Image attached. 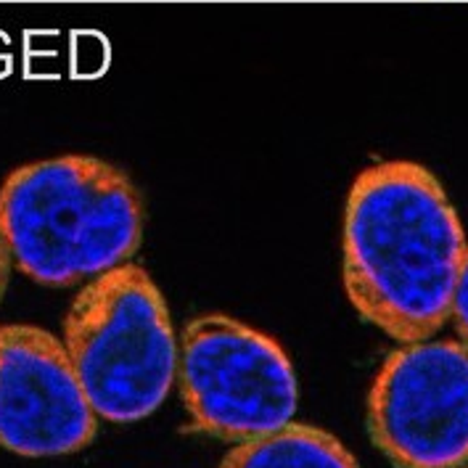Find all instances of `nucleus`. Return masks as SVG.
I'll use <instances>...</instances> for the list:
<instances>
[{
  "label": "nucleus",
  "instance_id": "39448f33",
  "mask_svg": "<svg viewBox=\"0 0 468 468\" xmlns=\"http://www.w3.org/2000/svg\"><path fill=\"white\" fill-rule=\"evenodd\" d=\"M368 434L397 468L468 463V346L410 342L395 349L368 392Z\"/></svg>",
  "mask_w": 468,
  "mask_h": 468
},
{
  "label": "nucleus",
  "instance_id": "1a4fd4ad",
  "mask_svg": "<svg viewBox=\"0 0 468 468\" xmlns=\"http://www.w3.org/2000/svg\"><path fill=\"white\" fill-rule=\"evenodd\" d=\"M8 278H11V254H8V249H5L3 239H0V299H3L5 289H8Z\"/></svg>",
  "mask_w": 468,
  "mask_h": 468
},
{
  "label": "nucleus",
  "instance_id": "f257e3e1",
  "mask_svg": "<svg viewBox=\"0 0 468 468\" xmlns=\"http://www.w3.org/2000/svg\"><path fill=\"white\" fill-rule=\"evenodd\" d=\"M342 278L363 321L402 345L450 321L466 233L442 183L416 162H378L345 207Z\"/></svg>",
  "mask_w": 468,
  "mask_h": 468
},
{
  "label": "nucleus",
  "instance_id": "0eeeda50",
  "mask_svg": "<svg viewBox=\"0 0 468 468\" xmlns=\"http://www.w3.org/2000/svg\"><path fill=\"white\" fill-rule=\"evenodd\" d=\"M218 468H357L345 444L325 429L294 423L239 442Z\"/></svg>",
  "mask_w": 468,
  "mask_h": 468
},
{
  "label": "nucleus",
  "instance_id": "9d476101",
  "mask_svg": "<svg viewBox=\"0 0 468 468\" xmlns=\"http://www.w3.org/2000/svg\"><path fill=\"white\" fill-rule=\"evenodd\" d=\"M461 468H463V466H461Z\"/></svg>",
  "mask_w": 468,
  "mask_h": 468
},
{
  "label": "nucleus",
  "instance_id": "20e7f679",
  "mask_svg": "<svg viewBox=\"0 0 468 468\" xmlns=\"http://www.w3.org/2000/svg\"><path fill=\"white\" fill-rule=\"evenodd\" d=\"M180 397L198 431L247 442L294 419L299 384L272 336L230 315H198L177 345Z\"/></svg>",
  "mask_w": 468,
  "mask_h": 468
},
{
  "label": "nucleus",
  "instance_id": "7ed1b4c3",
  "mask_svg": "<svg viewBox=\"0 0 468 468\" xmlns=\"http://www.w3.org/2000/svg\"><path fill=\"white\" fill-rule=\"evenodd\" d=\"M64 346L90 408L109 423H135L162 408L177 378V339L159 286L124 262L74 296Z\"/></svg>",
  "mask_w": 468,
  "mask_h": 468
},
{
  "label": "nucleus",
  "instance_id": "6e6552de",
  "mask_svg": "<svg viewBox=\"0 0 468 468\" xmlns=\"http://www.w3.org/2000/svg\"><path fill=\"white\" fill-rule=\"evenodd\" d=\"M450 318L455 323V331L461 336V342L468 346V247L463 254V265L458 272V283H455V294H452V310Z\"/></svg>",
  "mask_w": 468,
  "mask_h": 468
},
{
  "label": "nucleus",
  "instance_id": "423d86ee",
  "mask_svg": "<svg viewBox=\"0 0 468 468\" xmlns=\"http://www.w3.org/2000/svg\"><path fill=\"white\" fill-rule=\"evenodd\" d=\"M96 431L64 342L40 325L0 323V447L56 458L88 447Z\"/></svg>",
  "mask_w": 468,
  "mask_h": 468
},
{
  "label": "nucleus",
  "instance_id": "f03ea898",
  "mask_svg": "<svg viewBox=\"0 0 468 468\" xmlns=\"http://www.w3.org/2000/svg\"><path fill=\"white\" fill-rule=\"evenodd\" d=\"M0 239L27 278L67 289L133 260L144 201L135 183L99 156L29 162L0 183Z\"/></svg>",
  "mask_w": 468,
  "mask_h": 468
}]
</instances>
